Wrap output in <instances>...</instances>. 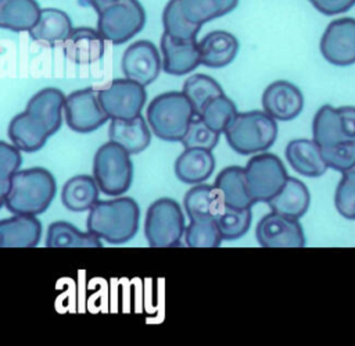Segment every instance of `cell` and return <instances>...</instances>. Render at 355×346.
<instances>
[{
    "mask_svg": "<svg viewBox=\"0 0 355 346\" xmlns=\"http://www.w3.org/2000/svg\"><path fill=\"white\" fill-rule=\"evenodd\" d=\"M229 146L239 154L266 151L277 138V124L268 113L259 110L237 113L225 131Z\"/></svg>",
    "mask_w": 355,
    "mask_h": 346,
    "instance_id": "277c9868",
    "label": "cell"
},
{
    "mask_svg": "<svg viewBox=\"0 0 355 346\" xmlns=\"http://www.w3.org/2000/svg\"><path fill=\"white\" fill-rule=\"evenodd\" d=\"M8 138L11 139V143L19 150L26 153H35L46 145L50 133L26 111H22L14 115L10 121Z\"/></svg>",
    "mask_w": 355,
    "mask_h": 346,
    "instance_id": "cb8c5ba5",
    "label": "cell"
},
{
    "mask_svg": "<svg viewBox=\"0 0 355 346\" xmlns=\"http://www.w3.org/2000/svg\"><path fill=\"white\" fill-rule=\"evenodd\" d=\"M286 158L291 168L309 178L320 176L327 170L322 147L311 139H294L286 146Z\"/></svg>",
    "mask_w": 355,
    "mask_h": 346,
    "instance_id": "d6986e66",
    "label": "cell"
},
{
    "mask_svg": "<svg viewBox=\"0 0 355 346\" xmlns=\"http://www.w3.org/2000/svg\"><path fill=\"white\" fill-rule=\"evenodd\" d=\"M183 17L196 26L233 11L239 0H178Z\"/></svg>",
    "mask_w": 355,
    "mask_h": 346,
    "instance_id": "1f68e13d",
    "label": "cell"
},
{
    "mask_svg": "<svg viewBox=\"0 0 355 346\" xmlns=\"http://www.w3.org/2000/svg\"><path fill=\"white\" fill-rule=\"evenodd\" d=\"M121 145L110 140L101 145L93 158V176L100 190L108 196L126 193L133 181V163Z\"/></svg>",
    "mask_w": 355,
    "mask_h": 346,
    "instance_id": "5b68a950",
    "label": "cell"
},
{
    "mask_svg": "<svg viewBox=\"0 0 355 346\" xmlns=\"http://www.w3.org/2000/svg\"><path fill=\"white\" fill-rule=\"evenodd\" d=\"M338 113L341 117V128L345 140H355V107L343 106L338 107Z\"/></svg>",
    "mask_w": 355,
    "mask_h": 346,
    "instance_id": "7bdbcfd3",
    "label": "cell"
},
{
    "mask_svg": "<svg viewBox=\"0 0 355 346\" xmlns=\"http://www.w3.org/2000/svg\"><path fill=\"white\" fill-rule=\"evenodd\" d=\"M255 238L262 247H302L305 235L295 218L270 211L257 224Z\"/></svg>",
    "mask_w": 355,
    "mask_h": 346,
    "instance_id": "7c38bea8",
    "label": "cell"
},
{
    "mask_svg": "<svg viewBox=\"0 0 355 346\" xmlns=\"http://www.w3.org/2000/svg\"><path fill=\"white\" fill-rule=\"evenodd\" d=\"M42 238V222L36 215L14 214L0 221L1 247H35Z\"/></svg>",
    "mask_w": 355,
    "mask_h": 346,
    "instance_id": "e0dca14e",
    "label": "cell"
},
{
    "mask_svg": "<svg viewBox=\"0 0 355 346\" xmlns=\"http://www.w3.org/2000/svg\"><path fill=\"white\" fill-rule=\"evenodd\" d=\"M222 240L216 218H193L184 229V242L189 247H218Z\"/></svg>",
    "mask_w": 355,
    "mask_h": 346,
    "instance_id": "836d02e7",
    "label": "cell"
},
{
    "mask_svg": "<svg viewBox=\"0 0 355 346\" xmlns=\"http://www.w3.org/2000/svg\"><path fill=\"white\" fill-rule=\"evenodd\" d=\"M162 25L164 32L171 35L175 39L180 40H191L197 39V33L201 29L190 24L182 14L178 0H169L162 13Z\"/></svg>",
    "mask_w": 355,
    "mask_h": 346,
    "instance_id": "8d00e7d4",
    "label": "cell"
},
{
    "mask_svg": "<svg viewBox=\"0 0 355 346\" xmlns=\"http://www.w3.org/2000/svg\"><path fill=\"white\" fill-rule=\"evenodd\" d=\"M65 99L60 89L44 88L29 99L25 111L53 136L61 128Z\"/></svg>",
    "mask_w": 355,
    "mask_h": 346,
    "instance_id": "2e32d148",
    "label": "cell"
},
{
    "mask_svg": "<svg viewBox=\"0 0 355 346\" xmlns=\"http://www.w3.org/2000/svg\"><path fill=\"white\" fill-rule=\"evenodd\" d=\"M327 167L345 172L355 165V140H345L333 147L322 149Z\"/></svg>",
    "mask_w": 355,
    "mask_h": 346,
    "instance_id": "ab89813d",
    "label": "cell"
},
{
    "mask_svg": "<svg viewBox=\"0 0 355 346\" xmlns=\"http://www.w3.org/2000/svg\"><path fill=\"white\" fill-rule=\"evenodd\" d=\"M64 117L68 128L79 133L93 132L110 118L100 103L98 92L93 88L69 93L65 99Z\"/></svg>",
    "mask_w": 355,
    "mask_h": 346,
    "instance_id": "30bf717a",
    "label": "cell"
},
{
    "mask_svg": "<svg viewBox=\"0 0 355 346\" xmlns=\"http://www.w3.org/2000/svg\"><path fill=\"white\" fill-rule=\"evenodd\" d=\"M115 1H118V0H90V4L93 6V8L97 11V14L100 13V11H103L105 7H108V6H111L112 3H115Z\"/></svg>",
    "mask_w": 355,
    "mask_h": 346,
    "instance_id": "ee69618b",
    "label": "cell"
},
{
    "mask_svg": "<svg viewBox=\"0 0 355 346\" xmlns=\"http://www.w3.org/2000/svg\"><path fill=\"white\" fill-rule=\"evenodd\" d=\"M55 192L53 174L43 167H32L19 170L10 178L0 203L12 214L39 215L49 208Z\"/></svg>",
    "mask_w": 355,
    "mask_h": 346,
    "instance_id": "6da1fadb",
    "label": "cell"
},
{
    "mask_svg": "<svg viewBox=\"0 0 355 346\" xmlns=\"http://www.w3.org/2000/svg\"><path fill=\"white\" fill-rule=\"evenodd\" d=\"M121 67L125 78L147 86L158 78L162 64L154 43L137 40L123 51Z\"/></svg>",
    "mask_w": 355,
    "mask_h": 346,
    "instance_id": "4fadbf2b",
    "label": "cell"
},
{
    "mask_svg": "<svg viewBox=\"0 0 355 346\" xmlns=\"http://www.w3.org/2000/svg\"><path fill=\"white\" fill-rule=\"evenodd\" d=\"M237 113L239 111L236 108V104L223 93L209 100L198 115H201V118L214 131H216L218 133H225L227 125L232 122Z\"/></svg>",
    "mask_w": 355,
    "mask_h": 346,
    "instance_id": "d590c367",
    "label": "cell"
},
{
    "mask_svg": "<svg viewBox=\"0 0 355 346\" xmlns=\"http://www.w3.org/2000/svg\"><path fill=\"white\" fill-rule=\"evenodd\" d=\"M309 3L324 15L347 13L355 6V0H309Z\"/></svg>",
    "mask_w": 355,
    "mask_h": 346,
    "instance_id": "b9f144b4",
    "label": "cell"
},
{
    "mask_svg": "<svg viewBox=\"0 0 355 346\" xmlns=\"http://www.w3.org/2000/svg\"><path fill=\"white\" fill-rule=\"evenodd\" d=\"M161 51L162 69L169 75H186L201 64L197 39L180 40L164 32L161 36Z\"/></svg>",
    "mask_w": 355,
    "mask_h": 346,
    "instance_id": "9a60e30c",
    "label": "cell"
},
{
    "mask_svg": "<svg viewBox=\"0 0 355 346\" xmlns=\"http://www.w3.org/2000/svg\"><path fill=\"white\" fill-rule=\"evenodd\" d=\"M104 38L98 31L80 26L72 29L64 40V54L75 64H92L104 56Z\"/></svg>",
    "mask_w": 355,
    "mask_h": 346,
    "instance_id": "ac0fdd59",
    "label": "cell"
},
{
    "mask_svg": "<svg viewBox=\"0 0 355 346\" xmlns=\"http://www.w3.org/2000/svg\"><path fill=\"white\" fill-rule=\"evenodd\" d=\"M47 247H103V243L93 232H82L67 221L51 222L46 233Z\"/></svg>",
    "mask_w": 355,
    "mask_h": 346,
    "instance_id": "f546056e",
    "label": "cell"
},
{
    "mask_svg": "<svg viewBox=\"0 0 355 346\" xmlns=\"http://www.w3.org/2000/svg\"><path fill=\"white\" fill-rule=\"evenodd\" d=\"M72 22L67 13L58 8H43L36 25L29 31L33 40L54 44L64 42L72 32Z\"/></svg>",
    "mask_w": 355,
    "mask_h": 346,
    "instance_id": "f1b7e54d",
    "label": "cell"
},
{
    "mask_svg": "<svg viewBox=\"0 0 355 346\" xmlns=\"http://www.w3.org/2000/svg\"><path fill=\"white\" fill-rule=\"evenodd\" d=\"M215 186L220 190L226 206L236 208L252 207L254 200L248 192L245 168L239 165L223 168L215 179Z\"/></svg>",
    "mask_w": 355,
    "mask_h": 346,
    "instance_id": "484cf974",
    "label": "cell"
},
{
    "mask_svg": "<svg viewBox=\"0 0 355 346\" xmlns=\"http://www.w3.org/2000/svg\"><path fill=\"white\" fill-rule=\"evenodd\" d=\"M251 207L236 208L226 206L225 210L216 217V222L223 240H237L243 238L251 226Z\"/></svg>",
    "mask_w": 355,
    "mask_h": 346,
    "instance_id": "e575fe53",
    "label": "cell"
},
{
    "mask_svg": "<svg viewBox=\"0 0 355 346\" xmlns=\"http://www.w3.org/2000/svg\"><path fill=\"white\" fill-rule=\"evenodd\" d=\"M184 229V215L176 200L161 197L147 208L144 236L151 247L179 246Z\"/></svg>",
    "mask_w": 355,
    "mask_h": 346,
    "instance_id": "8992f818",
    "label": "cell"
},
{
    "mask_svg": "<svg viewBox=\"0 0 355 346\" xmlns=\"http://www.w3.org/2000/svg\"><path fill=\"white\" fill-rule=\"evenodd\" d=\"M320 53L333 65L355 64V18L344 17L331 21L322 35Z\"/></svg>",
    "mask_w": 355,
    "mask_h": 346,
    "instance_id": "8fae6325",
    "label": "cell"
},
{
    "mask_svg": "<svg viewBox=\"0 0 355 346\" xmlns=\"http://www.w3.org/2000/svg\"><path fill=\"white\" fill-rule=\"evenodd\" d=\"M198 49L202 65L223 68L236 58L239 40L230 32L212 31L198 42Z\"/></svg>",
    "mask_w": 355,
    "mask_h": 346,
    "instance_id": "ffe728a7",
    "label": "cell"
},
{
    "mask_svg": "<svg viewBox=\"0 0 355 346\" xmlns=\"http://www.w3.org/2000/svg\"><path fill=\"white\" fill-rule=\"evenodd\" d=\"M100 188L94 176L80 174L69 178L62 186V204L75 213L90 210L98 200Z\"/></svg>",
    "mask_w": 355,
    "mask_h": 346,
    "instance_id": "4316f807",
    "label": "cell"
},
{
    "mask_svg": "<svg viewBox=\"0 0 355 346\" xmlns=\"http://www.w3.org/2000/svg\"><path fill=\"white\" fill-rule=\"evenodd\" d=\"M309 203L311 195L308 188L293 176H288L280 192L268 201L272 211L295 220H300L308 211Z\"/></svg>",
    "mask_w": 355,
    "mask_h": 346,
    "instance_id": "d4e9b609",
    "label": "cell"
},
{
    "mask_svg": "<svg viewBox=\"0 0 355 346\" xmlns=\"http://www.w3.org/2000/svg\"><path fill=\"white\" fill-rule=\"evenodd\" d=\"M196 111L183 92H165L155 96L146 117L153 133L166 142H182Z\"/></svg>",
    "mask_w": 355,
    "mask_h": 346,
    "instance_id": "3957f363",
    "label": "cell"
},
{
    "mask_svg": "<svg viewBox=\"0 0 355 346\" xmlns=\"http://www.w3.org/2000/svg\"><path fill=\"white\" fill-rule=\"evenodd\" d=\"M98 99L111 120H130L140 115L147 93L139 82L118 78L98 90Z\"/></svg>",
    "mask_w": 355,
    "mask_h": 346,
    "instance_id": "9c48e42d",
    "label": "cell"
},
{
    "mask_svg": "<svg viewBox=\"0 0 355 346\" xmlns=\"http://www.w3.org/2000/svg\"><path fill=\"white\" fill-rule=\"evenodd\" d=\"M108 136L130 154L141 153L151 140L150 129L141 115L130 120H111Z\"/></svg>",
    "mask_w": 355,
    "mask_h": 346,
    "instance_id": "7402d4cb",
    "label": "cell"
},
{
    "mask_svg": "<svg viewBox=\"0 0 355 346\" xmlns=\"http://www.w3.org/2000/svg\"><path fill=\"white\" fill-rule=\"evenodd\" d=\"M183 204L190 220L193 218H216L226 207L220 190L215 185L197 183L184 195Z\"/></svg>",
    "mask_w": 355,
    "mask_h": 346,
    "instance_id": "603a6c76",
    "label": "cell"
},
{
    "mask_svg": "<svg viewBox=\"0 0 355 346\" xmlns=\"http://www.w3.org/2000/svg\"><path fill=\"white\" fill-rule=\"evenodd\" d=\"M182 92L191 103L196 114H200L209 100L223 94L222 86L205 74H194L189 76L183 83Z\"/></svg>",
    "mask_w": 355,
    "mask_h": 346,
    "instance_id": "d6a6232c",
    "label": "cell"
},
{
    "mask_svg": "<svg viewBox=\"0 0 355 346\" xmlns=\"http://www.w3.org/2000/svg\"><path fill=\"white\" fill-rule=\"evenodd\" d=\"M0 196L6 193L8 188L10 178L18 171L21 165V150L14 146L8 145L4 140L0 142Z\"/></svg>",
    "mask_w": 355,
    "mask_h": 346,
    "instance_id": "60d3db41",
    "label": "cell"
},
{
    "mask_svg": "<svg viewBox=\"0 0 355 346\" xmlns=\"http://www.w3.org/2000/svg\"><path fill=\"white\" fill-rule=\"evenodd\" d=\"M146 24L139 0H118L98 13L97 31L112 44H122L137 35Z\"/></svg>",
    "mask_w": 355,
    "mask_h": 346,
    "instance_id": "52a82bcc",
    "label": "cell"
},
{
    "mask_svg": "<svg viewBox=\"0 0 355 346\" xmlns=\"http://www.w3.org/2000/svg\"><path fill=\"white\" fill-rule=\"evenodd\" d=\"M175 175L183 183H202L215 168L212 150L201 147H189L175 161Z\"/></svg>",
    "mask_w": 355,
    "mask_h": 346,
    "instance_id": "44dd1931",
    "label": "cell"
},
{
    "mask_svg": "<svg viewBox=\"0 0 355 346\" xmlns=\"http://www.w3.org/2000/svg\"><path fill=\"white\" fill-rule=\"evenodd\" d=\"M219 135L216 131H214L202 118L201 115L196 114L193 120L190 121V125L187 128L186 135L182 139V145L184 149L189 147H201V149H208L212 150L218 140Z\"/></svg>",
    "mask_w": 355,
    "mask_h": 346,
    "instance_id": "74e56055",
    "label": "cell"
},
{
    "mask_svg": "<svg viewBox=\"0 0 355 346\" xmlns=\"http://www.w3.org/2000/svg\"><path fill=\"white\" fill-rule=\"evenodd\" d=\"M312 135L313 140L322 149L333 147L341 142H345L338 108H334L330 104L322 106L313 117Z\"/></svg>",
    "mask_w": 355,
    "mask_h": 346,
    "instance_id": "4dcf8cb0",
    "label": "cell"
},
{
    "mask_svg": "<svg viewBox=\"0 0 355 346\" xmlns=\"http://www.w3.org/2000/svg\"><path fill=\"white\" fill-rule=\"evenodd\" d=\"M262 107L277 121H290L300 115L304 108L301 90L288 81H275L262 93Z\"/></svg>",
    "mask_w": 355,
    "mask_h": 346,
    "instance_id": "5bb4252c",
    "label": "cell"
},
{
    "mask_svg": "<svg viewBox=\"0 0 355 346\" xmlns=\"http://www.w3.org/2000/svg\"><path fill=\"white\" fill-rule=\"evenodd\" d=\"M334 204L344 218L355 220V171L343 172V178L336 188Z\"/></svg>",
    "mask_w": 355,
    "mask_h": 346,
    "instance_id": "f35d334b",
    "label": "cell"
},
{
    "mask_svg": "<svg viewBox=\"0 0 355 346\" xmlns=\"http://www.w3.org/2000/svg\"><path fill=\"white\" fill-rule=\"evenodd\" d=\"M351 170H352V171H355V165H354V167H352V168H351ZM348 171H349V170H348Z\"/></svg>",
    "mask_w": 355,
    "mask_h": 346,
    "instance_id": "f6af8a7d",
    "label": "cell"
},
{
    "mask_svg": "<svg viewBox=\"0 0 355 346\" xmlns=\"http://www.w3.org/2000/svg\"><path fill=\"white\" fill-rule=\"evenodd\" d=\"M140 208L132 197L121 196L111 200H97L86 221L87 231L112 245L130 240L139 228Z\"/></svg>",
    "mask_w": 355,
    "mask_h": 346,
    "instance_id": "7a4b0ae2",
    "label": "cell"
},
{
    "mask_svg": "<svg viewBox=\"0 0 355 346\" xmlns=\"http://www.w3.org/2000/svg\"><path fill=\"white\" fill-rule=\"evenodd\" d=\"M244 168L248 192L254 203H268L280 192L288 178L282 160L266 151L252 156Z\"/></svg>",
    "mask_w": 355,
    "mask_h": 346,
    "instance_id": "ba28073f",
    "label": "cell"
},
{
    "mask_svg": "<svg viewBox=\"0 0 355 346\" xmlns=\"http://www.w3.org/2000/svg\"><path fill=\"white\" fill-rule=\"evenodd\" d=\"M40 11L36 0H0V26L12 32H29Z\"/></svg>",
    "mask_w": 355,
    "mask_h": 346,
    "instance_id": "83f0119b",
    "label": "cell"
}]
</instances>
